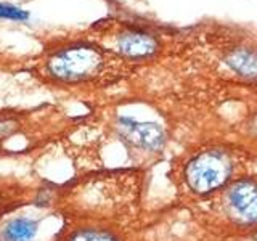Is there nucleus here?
I'll use <instances>...</instances> for the list:
<instances>
[{
  "mask_svg": "<svg viewBox=\"0 0 257 241\" xmlns=\"http://www.w3.org/2000/svg\"><path fill=\"white\" fill-rule=\"evenodd\" d=\"M231 163L219 151H204L193 158L187 166V182L196 193H211L217 190L228 179Z\"/></svg>",
  "mask_w": 257,
  "mask_h": 241,
  "instance_id": "1",
  "label": "nucleus"
},
{
  "mask_svg": "<svg viewBox=\"0 0 257 241\" xmlns=\"http://www.w3.org/2000/svg\"><path fill=\"white\" fill-rule=\"evenodd\" d=\"M101 66L98 52L88 47L68 48L50 60L48 68L52 74L63 80H79L92 76Z\"/></svg>",
  "mask_w": 257,
  "mask_h": 241,
  "instance_id": "2",
  "label": "nucleus"
},
{
  "mask_svg": "<svg viewBox=\"0 0 257 241\" xmlns=\"http://www.w3.org/2000/svg\"><path fill=\"white\" fill-rule=\"evenodd\" d=\"M227 206L233 217L244 223H257V182L243 179L227 191Z\"/></svg>",
  "mask_w": 257,
  "mask_h": 241,
  "instance_id": "3",
  "label": "nucleus"
},
{
  "mask_svg": "<svg viewBox=\"0 0 257 241\" xmlns=\"http://www.w3.org/2000/svg\"><path fill=\"white\" fill-rule=\"evenodd\" d=\"M124 137H127L134 145L145 150H158L164 143V132L156 124L134 123L131 119L120 120Z\"/></svg>",
  "mask_w": 257,
  "mask_h": 241,
  "instance_id": "4",
  "label": "nucleus"
},
{
  "mask_svg": "<svg viewBox=\"0 0 257 241\" xmlns=\"http://www.w3.org/2000/svg\"><path fill=\"white\" fill-rule=\"evenodd\" d=\"M119 52L125 56L132 58H140V56L151 55L156 48V42L147 34H139V32H127L122 34L117 40Z\"/></svg>",
  "mask_w": 257,
  "mask_h": 241,
  "instance_id": "5",
  "label": "nucleus"
},
{
  "mask_svg": "<svg viewBox=\"0 0 257 241\" xmlns=\"http://www.w3.org/2000/svg\"><path fill=\"white\" fill-rule=\"evenodd\" d=\"M37 227V222L26 219V217H18L5 225L4 238L5 241H31L36 236Z\"/></svg>",
  "mask_w": 257,
  "mask_h": 241,
  "instance_id": "6",
  "label": "nucleus"
},
{
  "mask_svg": "<svg viewBox=\"0 0 257 241\" xmlns=\"http://www.w3.org/2000/svg\"><path fill=\"white\" fill-rule=\"evenodd\" d=\"M228 63L233 69H236L241 74L257 76V55L249 52H236L231 55Z\"/></svg>",
  "mask_w": 257,
  "mask_h": 241,
  "instance_id": "7",
  "label": "nucleus"
},
{
  "mask_svg": "<svg viewBox=\"0 0 257 241\" xmlns=\"http://www.w3.org/2000/svg\"><path fill=\"white\" fill-rule=\"evenodd\" d=\"M69 241H119L117 238L111 236L109 233L98 231V230H84L79 231Z\"/></svg>",
  "mask_w": 257,
  "mask_h": 241,
  "instance_id": "8",
  "label": "nucleus"
},
{
  "mask_svg": "<svg viewBox=\"0 0 257 241\" xmlns=\"http://www.w3.org/2000/svg\"><path fill=\"white\" fill-rule=\"evenodd\" d=\"M29 13L21 10V8H16L13 5H7V4H0V18H7V20H28Z\"/></svg>",
  "mask_w": 257,
  "mask_h": 241,
  "instance_id": "9",
  "label": "nucleus"
},
{
  "mask_svg": "<svg viewBox=\"0 0 257 241\" xmlns=\"http://www.w3.org/2000/svg\"><path fill=\"white\" fill-rule=\"evenodd\" d=\"M4 206V203H2V198H0V207H2Z\"/></svg>",
  "mask_w": 257,
  "mask_h": 241,
  "instance_id": "10",
  "label": "nucleus"
},
{
  "mask_svg": "<svg viewBox=\"0 0 257 241\" xmlns=\"http://www.w3.org/2000/svg\"><path fill=\"white\" fill-rule=\"evenodd\" d=\"M255 238H257V235H255Z\"/></svg>",
  "mask_w": 257,
  "mask_h": 241,
  "instance_id": "11",
  "label": "nucleus"
}]
</instances>
